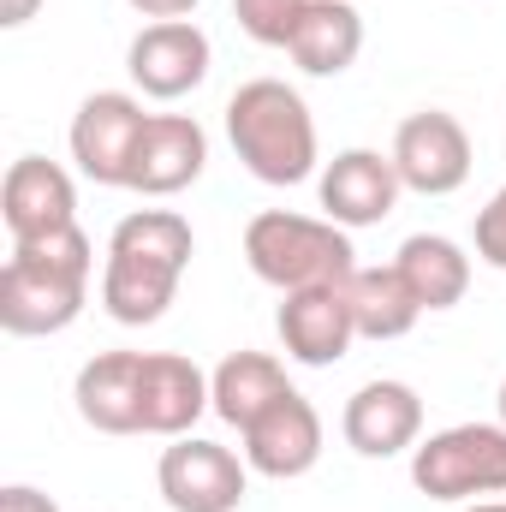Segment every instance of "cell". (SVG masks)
I'll return each mask as SVG.
<instances>
[{"label": "cell", "mask_w": 506, "mask_h": 512, "mask_svg": "<svg viewBox=\"0 0 506 512\" xmlns=\"http://www.w3.org/2000/svg\"><path fill=\"white\" fill-rule=\"evenodd\" d=\"M477 262H489V268L506 274V185L483 203V215H477Z\"/></svg>", "instance_id": "23"}, {"label": "cell", "mask_w": 506, "mask_h": 512, "mask_svg": "<svg viewBox=\"0 0 506 512\" xmlns=\"http://www.w3.org/2000/svg\"><path fill=\"white\" fill-rule=\"evenodd\" d=\"M131 12H143V18H155V24H167V18H191V12H197V0H131Z\"/></svg>", "instance_id": "25"}, {"label": "cell", "mask_w": 506, "mask_h": 512, "mask_svg": "<svg viewBox=\"0 0 506 512\" xmlns=\"http://www.w3.org/2000/svg\"><path fill=\"white\" fill-rule=\"evenodd\" d=\"M209 36L191 24V18H167V24H143L137 42L126 54V72L131 84L155 102H179L191 96L203 78H209Z\"/></svg>", "instance_id": "10"}, {"label": "cell", "mask_w": 506, "mask_h": 512, "mask_svg": "<svg viewBox=\"0 0 506 512\" xmlns=\"http://www.w3.org/2000/svg\"><path fill=\"white\" fill-rule=\"evenodd\" d=\"M203 167H209V137L191 114H149V131L137 143V167H131V191L173 197V191L197 185Z\"/></svg>", "instance_id": "16"}, {"label": "cell", "mask_w": 506, "mask_h": 512, "mask_svg": "<svg viewBox=\"0 0 506 512\" xmlns=\"http://www.w3.org/2000/svg\"><path fill=\"white\" fill-rule=\"evenodd\" d=\"M90 274H96V245L66 227L54 239H30L12 245L0 268V328L18 340H42L78 322V310L90 304Z\"/></svg>", "instance_id": "2"}, {"label": "cell", "mask_w": 506, "mask_h": 512, "mask_svg": "<svg viewBox=\"0 0 506 512\" xmlns=\"http://www.w3.org/2000/svg\"><path fill=\"white\" fill-rule=\"evenodd\" d=\"M137 387H143V352H96L78 370V417L102 435H143L137 417Z\"/></svg>", "instance_id": "17"}, {"label": "cell", "mask_w": 506, "mask_h": 512, "mask_svg": "<svg viewBox=\"0 0 506 512\" xmlns=\"http://www.w3.org/2000/svg\"><path fill=\"white\" fill-rule=\"evenodd\" d=\"M387 155L399 167V185L417 191V197H453L471 179V137L441 108H423V114L399 120Z\"/></svg>", "instance_id": "8"}, {"label": "cell", "mask_w": 506, "mask_h": 512, "mask_svg": "<svg viewBox=\"0 0 506 512\" xmlns=\"http://www.w3.org/2000/svg\"><path fill=\"white\" fill-rule=\"evenodd\" d=\"M245 262L256 280L280 286V292H304V286H340L358 274V251L346 239V227L334 221H310L292 209H262L245 227Z\"/></svg>", "instance_id": "4"}, {"label": "cell", "mask_w": 506, "mask_h": 512, "mask_svg": "<svg viewBox=\"0 0 506 512\" xmlns=\"http://www.w3.org/2000/svg\"><path fill=\"white\" fill-rule=\"evenodd\" d=\"M465 512H506V501H477V507H465Z\"/></svg>", "instance_id": "27"}, {"label": "cell", "mask_w": 506, "mask_h": 512, "mask_svg": "<svg viewBox=\"0 0 506 512\" xmlns=\"http://www.w3.org/2000/svg\"><path fill=\"white\" fill-rule=\"evenodd\" d=\"M399 167H393V155H381V149H340L328 167H322V209H328V221L334 227H376L393 215V203H399Z\"/></svg>", "instance_id": "13"}, {"label": "cell", "mask_w": 506, "mask_h": 512, "mask_svg": "<svg viewBox=\"0 0 506 512\" xmlns=\"http://www.w3.org/2000/svg\"><path fill=\"white\" fill-rule=\"evenodd\" d=\"M215 411L209 399V376L179 358V352H143V387H137V417H143V435H191L197 417Z\"/></svg>", "instance_id": "14"}, {"label": "cell", "mask_w": 506, "mask_h": 512, "mask_svg": "<svg viewBox=\"0 0 506 512\" xmlns=\"http://www.w3.org/2000/svg\"><path fill=\"white\" fill-rule=\"evenodd\" d=\"M0 512H60L42 489H30V483H12V489H0Z\"/></svg>", "instance_id": "24"}, {"label": "cell", "mask_w": 506, "mask_h": 512, "mask_svg": "<svg viewBox=\"0 0 506 512\" xmlns=\"http://www.w3.org/2000/svg\"><path fill=\"white\" fill-rule=\"evenodd\" d=\"M191 221L173 209H137L108 239V268H102V310L120 328H149L167 316L185 268H191Z\"/></svg>", "instance_id": "1"}, {"label": "cell", "mask_w": 506, "mask_h": 512, "mask_svg": "<svg viewBox=\"0 0 506 512\" xmlns=\"http://www.w3.org/2000/svg\"><path fill=\"white\" fill-rule=\"evenodd\" d=\"M0 221L12 233V245H30V239H54L66 227H78V185L60 161L48 155H18L6 167V185H0Z\"/></svg>", "instance_id": "9"}, {"label": "cell", "mask_w": 506, "mask_h": 512, "mask_svg": "<svg viewBox=\"0 0 506 512\" xmlns=\"http://www.w3.org/2000/svg\"><path fill=\"white\" fill-rule=\"evenodd\" d=\"M286 393H292V382H286V370H280L268 352H233V358H221V364H215V376H209L215 417H221V423H233L239 435L251 429L274 399H286Z\"/></svg>", "instance_id": "19"}, {"label": "cell", "mask_w": 506, "mask_h": 512, "mask_svg": "<svg viewBox=\"0 0 506 512\" xmlns=\"http://www.w3.org/2000/svg\"><path fill=\"white\" fill-rule=\"evenodd\" d=\"M501 423H506V382H501Z\"/></svg>", "instance_id": "28"}, {"label": "cell", "mask_w": 506, "mask_h": 512, "mask_svg": "<svg viewBox=\"0 0 506 512\" xmlns=\"http://www.w3.org/2000/svg\"><path fill=\"white\" fill-rule=\"evenodd\" d=\"M155 483H161V501L173 512H239L245 489H251V465L221 441L179 435L161 453Z\"/></svg>", "instance_id": "7"}, {"label": "cell", "mask_w": 506, "mask_h": 512, "mask_svg": "<svg viewBox=\"0 0 506 512\" xmlns=\"http://www.w3.org/2000/svg\"><path fill=\"white\" fill-rule=\"evenodd\" d=\"M36 6H42V0H0V24H6V30H18V24H30V18H36Z\"/></svg>", "instance_id": "26"}, {"label": "cell", "mask_w": 506, "mask_h": 512, "mask_svg": "<svg viewBox=\"0 0 506 512\" xmlns=\"http://www.w3.org/2000/svg\"><path fill=\"white\" fill-rule=\"evenodd\" d=\"M286 54L310 72V78H340L358 54H364V18L352 0H310Z\"/></svg>", "instance_id": "18"}, {"label": "cell", "mask_w": 506, "mask_h": 512, "mask_svg": "<svg viewBox=\"0 0 506 512\" xmlns=\"http://www.w3.org/2000/svg\"><path fill=\"white\" fill-rule=\"evenodd\" d=\"M304 6H310V0H233L239 30H245L251 42H262V48H286L292 30H298V18H304Z\"/></svg>", "instance_id": "22"}, {"label": "cell", "mask_w": 506, "mask_h": 512, "mask_svg": "<svg viewBox=\"0 0 506 512\" xmlns=\"http://www.w3.org/2000/svg\"><path fill=\"white\" fill-rule=\"evenodd\" d=\"M149 131L143 102L126 90H96L84 96V108L72 114V161L90 185H126L131 191V167H137V143Z\"/></svg>", "instance_id": "6"}, {"label": "cell", "mask_w": 506, "mask_h": 512, "mask_svg": "<svg viewBox=\"0 0 506 512\" xmlns=\"http://www.w3.org/2000/svg\"><path fill=\"white\" fill-rule=\"evenodd\" d=\"M227 137L262 185H304L316 173V120L280 78H251L227 96Z\"/></svg>", "instance_id": "3"}, {"label": "cell", "mask_w": 506, "mask_h": 512, "mask_svg": "<svg viewBox=\"0 0 506 512\" xmlns=\"http://www.w3.org/2000/svg\"><path fill=\"white\" fill-rule=\"evenodd\" d=\"M322 459V417L316 405L292 387L286 399H274L251 429H245V465L256 477H274V483H292L304 477L310 465Z\"/></svg>", "instance_id": "12"}, {"label": "cell", "mask_w": 506, "mask_h": 512, "mask_svg": "<svg viewBox=\"0 0 506 512\" xmlns=\"http://www.w3.org/2000/svg\"><path fill=\"white\" fill-rule=\"evenodd\" d=\"M346 298H352V322H358V340H405L423 316V304L411 298V286L399 280V268H358L346 280Z\"/></svg>", "instance_id": "21"}, {"label": "cell", "mask_w": 506, "mask_h": 512, "mask_svg": "<svg viewBox=\"0 0 506 512\" xmlns=\"http://www.w3.org/2000/svg\"><path fill=\"white\" fill-rule=\"evenodd\" d=\"M274 328H280V346H286L292 364H310V370L340 364V358L352 352V340H358L346 280H340V286H304V292H286Z\"/></svg>", "instance_id": "11"}, {"label": "cell", "mask_w": 506, "mask_h": 512, "mask_svg": "<svg viewBox=\"0 0 506 512\" xmlns=\"http://www.w3.org/2000/svg\"><path fill=\"white\" fill-rule=\"evenodd\" d=\"M393 268H399V280L411 286V298L423 310H453L471 292V256L441 233H411L393 256Z\"/></svg>", "instance_id": "20"}, {"label": "cell", "mask_w": 506, "mask_h": 512, "mask_svg": "<svg viewBox=\"0 0 506 512\" xmlns=\"http://www.w3.org/2000/svg\"><path fill=\"white\" fill-rule=\"evenodd\" d=\"M340 429H346L352 453L393 459V453L417 447V435H423V399H417V387H405V382H364L346 399Z\"/></svg>", "instance_id": "15"}, {"label": "cell", "mask_w": 506, "mask_h": 512, "mask_svg": "<svg viewBox=\"0 0 506 512\" xmlns=\"http://www.w3.org/2000/svg\"><path fill=\"white\" fill-rule=\"evenodd\" d=\"M411 483L429 501L506 495V423H453L411 453Z\"/></svg>", "instance_id": "5"}]
</instances>
